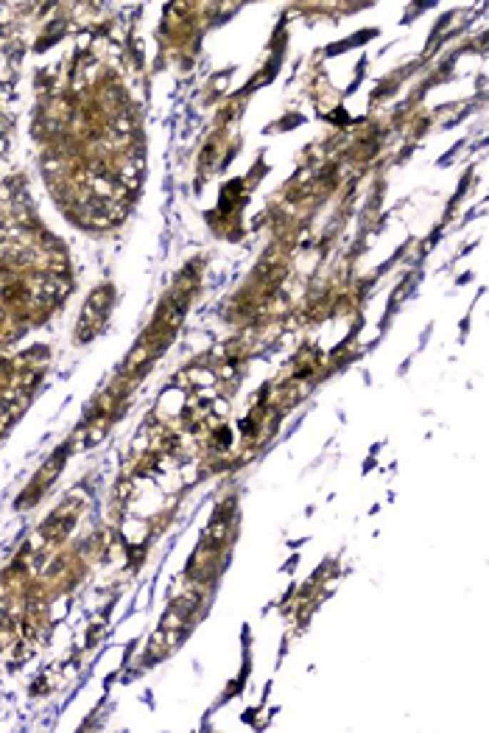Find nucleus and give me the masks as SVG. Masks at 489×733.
<instances>
[{"mask_svg":"<svg viewBox=\"0 0 489 733\" xmlns=\"http://www.w3.org/2000/svg\"><path fill=\"white\" fill-rule=\"evenodd\" d=\"M109 300H112V291L104 286V289H98L96 294L90 297V302L84 305V314H81V325H79V339H81V341L93 339L98 328L104 325V319H106V308H109Z\"/></svg>","mask_w":489,"mask_h":733,"instance_id":"f257e3e1","label":"nucleus"},{"mask_svg":"<svg viewBox=\"0 0 489 733\" xmlns=\"http://www.w3.org/2000/svg\"><path fill=\"white\" fill-rule=\"evenodd\" d=\"M70 529H73V512L59 509V512H54V515L48 518V524L42 527V537L51 540V543H59V540H65Z\"/></svg>","mask_w":489,"mask_h":733,"instance_id":"f03ea898","label":"nucleus"}]
</instances>
